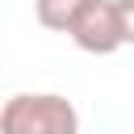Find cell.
Here are the masks:
<instances>
[{"mask_svg": "<svg viewBox=\"0 0 134 134\" xmlns=\"http://www.w3.org/2000/svg\"><path fill=\"white\" fill-rule=\"evenodd\" d=\"M4 134H75L80 113L59 92H13L0 109Z\"/></svg>", "mask_w": 134, "mask_h": 134, "instance_id": "obj_1", "label": "cell"}, {"mask_svg": "<svg viewBox=\"0 0 134 134\" xmlns=\"http://www.w3.org/2000/svg\"><path fill=\"white\" fill-rule=\"evenodd\" d=\"M67 38L84 54H117L126 46L121 17H117V0H88V8L75 17V25L67 29Z\"/></svg>", "mask_w": 134, "mask_h": 134, "instance_id": "obj_2", "label": "cell"}, {"mask_svg": "<svg viewBox=\"0 0 134 134\" xmlns=\"http://www.w3.org/2000/svg\"><path fill=\"white\" fill-rule=\"evenodd\" d=\"M84 8H88V0H34L38 25L42 29H54V34H67Z\"/></svg>", "mask_w": 134, "mask_h": 134, "instance_id": "obj_3", "label": "cell"}, {"mask_svg": "<svg viewBox=\"0 0 134 134\" xmlns=\"http://www.w3.org/2000/svg\"><path fill=\"white\" fill-rule=\"evenodd\" d=\"M117 17H121V38H126V46H134V0H117Z\"/></svg>", "mask_w": 134, "mask_h": 134, "instance_id": "obj_4", "label": "cell"}]
</instances>
